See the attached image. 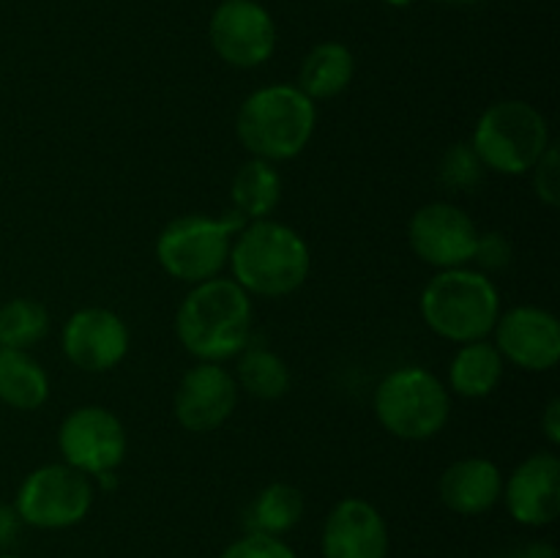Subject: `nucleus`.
I'll return each mask as SVG.
<instances>
[{
  "mask_svg": "<svg viewBox=\"0 0 560 558\" xmlns=\"http://www.w3.org/2000/svg\"><path fill=\"white\" fill-rule=\"evenodd\" d=\"M91 507V476L66 463H49L31 470L14 498V509L22 523L44 531H60L82 523Z\"/></svg>",
  "mask_w": 560,
  "mask_h": 558,
  "instance_id": "obj_8",
  "label": "nucleus"
},
{
  "mask_svg": "<svg viewBox=\"0 0 560 558\" xmlns=\"http://www.w3.org/2000/svg\"><path fill=\"white\" fill-rule=\"evenodd\" d=\"M506 558H558L556 547L547 545V542H534V545H525L520 550H512Z\"/></svg>",
  "mask_w": 560,
  "mask_h": 558,
  "instance_id": "obj_31",
  "label": "nucleus"
},
{
  "mask_svg": "<svg viewBox=\"0 0 560 558\" xmlns=\"http://www.w3.org/2000/svg\"><path fill=\"white\" fill-rule=\"evenodd\" d=\"M238 405V383L228 367L197 361L184 372L175 392V419L186 432H213L233 416Z\"/></svg>",
  "mask_w": 560,
  "mask_h": 558,
  "instance_id": "obj_12",
  "label": "nucleus"
},
{
  "mask_svg": "<svg viewBox=\"0 0 560 558\" xmlns=\"http://www.w3.org/2000/svg\"><path fill=\"white\" fill-rule=\"evenodd\" d=\"M211 47L235 69H257L277 49L273 16L255 0H224L208 25Z\"/></svg>",
  "mask_w": 560,
  "mask_h": 558,
  "instance_id": "obj_11",
  "label": "nucleus"
},
{
  "mask_svg": "<svg viewBox=\"0 0 560 558\" xmlns=\"http://www.w3.org/2000/svg\"><path fill=\"white\" fill-rule=\"evenodd\" d=\"M495 348L503 361L525 372H547L560 361V323L541 306L523 304L498 317Z\"/></svg>",
  "mask_w": 560,
  "mask_h": 558,
  "instance_id": "obj_14",
  "label": "nucleus"
},
{
  "mask_svg": "<svg viewBox=\"0 0 560 558\" xmlns=\"http://www.w3.org/2000/svg\"><path fill=\"white\" fill-rule=\"evenodd\" d=\"M126 427L113 410L102 405H82L63 419L58 449L63 463L88 476L115 474L126 460Z\"/></svg>",
  "mask_w": 560,
  "mask_h": 558,
  "instance_id": "obj_9",
  "label": "nucleus"
},
{
  "mask_svg": "<svg viewBox=\"0 0 560 558\" xmlns=\"http://www.w3.org/2000/svg\"><path fill=\"white\" fill-rule=\"evenodd\" d=\"M219 558H295V553L279 536L252 534V531H246L241 539L224 547V553Z\"/></svg>",
  "mask_w": 560,
  "mask_h": 558,
  "instance_id": "obj_26",
  "label": "nucleus"
},
{
  "mask_svg": "<svg viewBox=\"0 0 560 558\" xmlns=\"http://www.w3.org/2000/svg\"><path fill=\"white\" fill-rule=\"evenodd\" d=\"M129 326L107 306H82L66 321L60 345L77 370L109 372L129 353Z\"/></svg>",
  "mask_w": 560,
  "mask_h": 558,
  "instance_id": "obj_13",
  "label": "nucleus"
},
{
  "mask_svg": "<svg viewBox=\"0 0 560 558\" xmlns=\"http://www.w3.org/2000/svg\"><path fill=\"white\" fill-rule=\"evenodd\" d=\"M509 514L520 525L541 528L560 514V460L552 452L528 454L503 481L501 492Z\"/></svg>",
  "mask_w": 560,
  "mask_h": 558,
  "instance_id": "obj_15",
  "label": "nucleus"
},
{
  "mask_svg": "<svg viewBox=\"0 0 560 558\" xmlns=\"http://www.w3.org/2000/svg\"><path fill=\"white\" fill-rule=\"evenodd\" d=\"M503 474L492 460L487 457H463L443 470L438 481V496L443 507L452 509L463 518L485 514L501 501Z\"/></svg>",
  "mask_w": 560,
  "mask_h": 558,
  "instance_id": "obj_17",
  "label": "nucleus"
},
{
  "mask_svg": "<svg viewBox=\"0 0 560 558\" xmlns=\"http://www.w3.org/2000/svg\"><path fill=\"white\" fill-rule=\"evenodd\" d=\"M388 5H394V9H405V5H410V3H416V0H386Z\"/></svg>",
  "mask_w": 560,
  "mask_h": 558,
  "instance_id": "obj_33",
  "label": "nucleus"
},
{
  "mask_svg": "<svg viewBox=\"0 0 560 558\" xmlns=\"http://www.w3.org/2000/svg\"><path fill=\"white\" fill-rule=\"evenodd\" d=\"M230 200H233V211L241 213L244 222L271 219L273 208L282 200V175L277 164L255 156L241 164L230 184Z\"/></svg>",
  "mask_w": 560,
  "mask_h": 558,
  "instance_id": "obj_19",
  "label": "nucleus"
},
{
  "mask_svg": "<svg viewBox=\"0 0 560 558\" xmlns=\"http://www.w3.org/2000/svg\"><path fill=\"white\" fill-rule=\"evenodd\" d=\"M235 383L244 388L249 397L271 403L290 392V370L282 356L268 350L266 345H246L238 353L235 367Z\"/></svg>",
  "mask_w": 560,
  "mask_h": 558,
  "instance_id": "obj_23",
  "label": "nucleus"
},
{
  "mask_svg": "<svg viewBox=\"0 0 560 558\" xmlns=\"http://www.w3.org/2000/svg\"><path fill=\"white\" fill-rule=\"evenodd\" d=\"M228 266L233 268V282L249 295L282 299L306 282L312 255L299 230L273 219H260L238 230Z\"/></svg>",
  "mask_w": 560,
  "mask_h": 558,
  "instance_id": "obj_2",
  "label": "nucleus"
},
{
  "mask_svg": "<svg viewBox=\"0 0 560 558\" xmlns=\"http://www.w3.org/2000/svg\"><path fill=\"white\" fill-rule=\"evenodd\" d=\"M419 310L432 334L465 345L490 337L501 317V293L479 268H446L424 284Z\"/></svg>",
  "mask_w": 560,
  "mask_h": 558,
  "instance_id": "obj_3",
  "label": "nucleus"
},
{
  "mask_svg": "<svg viewBox=\"0 0 560 558\" xmlns=\"http://www.w3.org/2000/svg\"><path fill=\"white\" fill-rule=\"evenodd\" d=\"M487 167L481 164L479 153L474 151L470 142H454L446 148L441 164H438V178L446 189L452 191H474L485 181Z\"/></svg>",
  "mask_w": 560,
  "mask_h": 558,
  "instance_id": "obj_25",
  "label": "nucleus"
},
{
  "mask_svg": "<svg viewBox=\"0 0 560 558\" xmlns=\"http://www.w3.org/2000/svg\"><path fill=\"white\" fill-rule=\"evenodd\" d=\"M541 430H545L547 441L552 443V446H558L560 443V399L552 397L550 403H547L545 414H541Z\"/></svg>",
  "mask_w": 560,
  "mask_h": 558,
  "instance_id": "obj_30",
  "label": "nucleus"
},
{
  "mask_svg": "<svg viewBox=\"0 0 560 558\" xmlns=\"http://www.w3.org/2000/svg\"><path fill=\"white\" fill-rule=\"evenodd\" d=\"M244 224L235 211H228L224 217L186 213L173 219L156 239L159 266L178 282H208L228 266L233 239Z\"/></svg>",
  "mask_w": 560,
  "mask_h": 558,
  "instance_id": "obj_7",
  "label": "nucleus"
},
{
  "mask_svg": "<svg viewBox=\"0 0 560 558\" xmlns=\"http://www.w3.org/2000/svg\"><path fill=\"white\" fill-rule=\"evenodd\" d=\"M317 126V104L295 85H268L244 98L235 135L255 159L288 162L306 146Z\"/></svg>",
  "mask_w": 560,
  "mask_h": 558,
  "instance_id": "obj_4",
  "label": "nucleus"
},
{
  "mask_svg": "<svg viewBox=\"0 0 560 558\" xmlns=\"http://www.w3.org/2000/svg\"><path fill=\"white\" fill-rule=\"evenodd\" d=\"M304 518V496L288 481L262 487L246 509V531L266 536H282L293 531Z\"/></svg>",
  "mask_w": 560,
  "mask_h": 558,
  "instance_id": "obj_22",
  "label": "nucleus"
},
{
  "mask_svg": "<svg viewBox=\"0 0 560 558\" xmlns=\"http://www.w3.org/2000/svg\"><path fill=\"white\" fill-rule=\"evenodd\" d=\"M481 271H501L512 263V244L503 233H479L474 260Z\"/></svg>",
  "mask_w": 560,
  "mask_h": 558,
  "instance_id": "obj_28",
  "label": "nucleus"
},
{
  "mask_svg": "<svg viewBox=\"0 0 560 558\" xmlns=\"http://www.w3.org/2000/svg\"><path fill=\"white\" fill-rule=\"evenodd\" d=\"M470 146L487 170L525 175L552 146L547 118L523 98H501L479 115Z\"/></svg>",
  "mask_w": 560,
  "mask_h": 558,
  "instance_id": "obj_5",
  "label": "nucleus"
},
{
  "mask_svg": "<svg viewBox=\"0 0 560 558\" xmlns=\"http://www.w3.org/2000/svg\"><path fill=\"white\" fill-rule=\"evenodd\" d=\"M0 558H20V556H14V553H0Z\"/></svg>",
  "mask_w": 560,
  "mask_h": 558,
  "instance_id": "obj_34",
  "label": "nucleus"
},
{
  "mask_svg": "<svg viewBox=\"0 0 560 558\" xmlns=\"http://www.w3.org/2000/svg\"><path fill=\"white\" fill-rule=\"evenodd\" d=\"M355 58L345 44L323 42L306 53L299 71V91L310 96L312 102L334 98L353 82Z\"/></svg>",
  "mask_w": 560,
  "mask_h": 558,
  "instance_id": "obj_20",
  "label": "nucleus"
},
{
  "mask_svg": "<svg viewBox=\"0 0 560 558\" xmlns=\"http://www.w3.org/2000/svg\"><path fill=\"white\" fill-rule=\"evenodd\" d=\"M506 361L498 353L490 339L459 345L457 353L448 361V392L465 399L490 397L501 383Z\"/></svg>",
  "mask_w": 560,
  "mask_h": 558,
  "instance_id": "obj_18",
  "label": "nucleus"
},
{
  "mask_svg": "<svg viewBox=\"0 0 560 558\" xmlns=\"http://www.w3.org/2000/svg\"><path fill=\"white\" fill-rule=\"evenodd\" d=\"M49 397V375L27 350L0 348V403L38 410Z\"/></svg>",
  "mask_w": 560,
  "mask_h": 558,
  "instance_id": "obj_21",
  "label": "nucleus"
},
{
  "mask_svg": "<svg viewBox=\"0 0 560 558\" xmlns=\"http://www.w3.org/2000/svg\"><path fill=\"white\" fill-rule=\"evenodd\" d=\"M443 3H448V5H476V3H481V0H443Z\"/></svg>",
  "mask_w": 560,
  "mask_h": 558,
  "instance_id": "obj_32",
  "label": "nucleus"
},
{
  "mask_svg": "<svg viewBox=\"0 0 560 558\" xmlns=\"http://www.w3.org/2000/svg\"><path fill=\"white\" fill-rule=\"evenodd\" d=\"M255 310L252 295L233 279H208L191 284L175 312V334L197 361H222L238 356L252 342Z\"/></svg>",
  "mask_w": 560,
  "mask_h": 558,
  "instance_id": "obj_1",
  "label": "nucleus"
},
{
  "mask_svg": "<svg viewBox=\"0 0 560 558\" xmlns=\"http://www.w3.org/2000/svg\"><path fill=\"white\" fill-rule=\"evenodd\" d=\"M534 175V191L539 197V202H545L547 208L560 206V159H558V146L552 142L545 151V156L534 164L530 170Z\"/></svg>",
  "mask_w": 560,
  "mask_h": 558,
  "instance_id": "obj_27",
  "label": "nucleus"
},
{
  "mask_svg": "<svg viewBox=\"0 0 560 558\" xmlns=\"http://www.w3.org/2000/svg\"><path fill=\"white\" fill-rule=\"evenodd\" d=\"M320 550L323 558H386V520L364 498H342L323 523Z\"/></svg>",
  "mask_w": 560,
  "mask_h": 558,
  "instance_id": "obj_16",
  "label": "nucleus"
},
{
  "mask_svg": "<svg viewBox=\"0 0 560 558\" xmlns=\"http://www.w3.org/2000/svg\"><path fill=\"white\" fill-rule=\"evenodd\" d=\"M476 241H479V228L454 202H427L410 217V249L421 263L438 271L468 266L474 260Z\"/></svg>",
  "mask_w": 560,
  "mask_h": 558,
  "instance_id": "obj_10",
  "label": "nucleus"
},
{
  "mask_svg": "<svg viewBox=\"0 0 560 558\" xmlns=\"http://www.w3.org/2000/svg\"><path fill=\"white\" fill-rule=\"evenodd\" d=\"M375 416L399 441H430L452 416V392L424 367H399L375 388Z\"/></svg>",
  "mask_w": 560,
  "mask_h": 558,
  "instance_id": "obj_6",
  "label": "nucleus"
},
{
  "mask_svg": "<svg viewBox=\"0 0 560 558\" xmlns=\"http://www.w3.org/2000/svg\"><path fill=\"white\" fill-rule=\"evenodd\" d=\"M49 334V312L36 299H11L0 304V348L31 350Z\"/></svg>",
  "mask_w": 560,
  "mask_h": 558,
  "instance_id": "obj_24",
  "label": "nucleus"
},
{
  "mask_svg": "<svg viewBox=\"0 0 560 558\" xmlns=\"http://www.w3.org/2000/svg\"><path fill=\"white\" fill-rule=\"evenodd\" d=\"M22 520L20 514H16L14 503H0V550H5V547H11L16 542V536H20L22 531Z\"/></svg>",
  "mask_w": 560,
  "mask_h": 558,
  "instance_id": "obj_29",
  "label": "nucleus"
}]
</instances>
